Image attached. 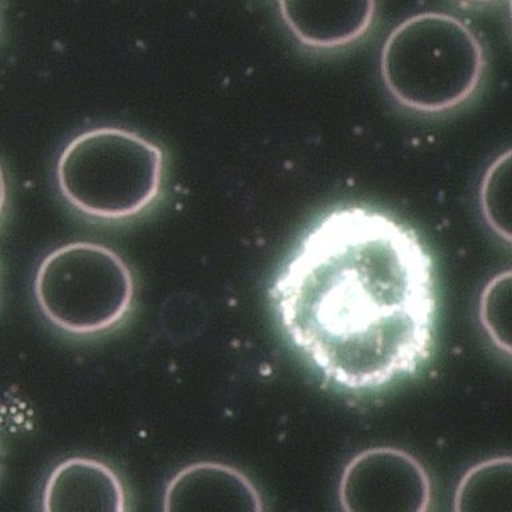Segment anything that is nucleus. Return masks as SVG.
Segmentation results:
<instances>
[{"instance_id":"f257e3e1","label":"nucleus","mask_w":512,"mask_h":512,"mask_svg":"<svg viewBox=\"0 0 512 512\" xmlns=\"http://www.w3.org/2000/svg\"><path fill=\"white\" fill-rule=\"evenodd\" d=\"M268 298L284 338L335 390H386L434 355V259L414 230L382 211L347 206L324 215Z\"/></svg>"},{"instance_id":"f03ea898","label":"nucleus","mask_w":512,"mask_h":512,"mask_svg":"<svg viewBox=\"0 0 512 512\" xmlns=\"http://www.w3.org/2000/svg\"><path fill=\"white\" fill-rule=\"evenodd\" d=\"M486 58L475 32L455 16L423 12L391 31L380 55L384 86L400 106L442 114L467 102Z\"/></svg>"},{"instance_id":"7ed1b4c3","label":"nucleus","mask_w":512,"mask_h":512,"mask_svg":"<svg viewBox=\"0 0 512 512\" xmlns=\"http://www.w3.org/2000/svg\"><path fill=\"white\" fill-rule=\"evenodd\" d=\"M56 176L64 198L98 219L131 218L150 206L163 180V152L136 132L99 127L72 139Z\"/></svg>"},{"instance_id":"20e7f679","label":"nucleus","mask_w":512,"mask_h":512,"mask_svg":"<svg viewBox=\"0 0 512 512\" xmlns=\"http://www.w3.org/2000/svg\"><path fill=\"white\" fill-rule=\"evenodd\" d=\"M134 279L111 248L75 242L56 248L40 263L35 298L54 326L91 335L116 326L130 311Z\"/></svg>"},{"instance_id":"39448f33","label":"nucleus","mask_w":512,"mask_h":512,"mask_svg":"<svg viewBox=\"0 0 512 512\" xmlns=\"http://www.w3.org/2000/svg\"><path fill=\"white\" fill-rule=\"evenodd\" d=\"M339 503L347 512L430 511V476L407 451L395 447L368 448L344 467Z\"/></svg>"},{"instance_id":"423d86ee","label":"nucleus","mask_w":512,"mask_h":512,"mask_svg":"<svg viewBox=\"0 0 512 512\" xmlns=\"http://www.w3.org/2000/svg\"><path fill=\"white\" fill-rule=\"evenodd\" d=\"M163 503L166 512L264 511L262 496L250 478L218 462L184 467L167 484Z\"/></svg>"},{"instance_id":"0eeeda50","label":"nucleus","mask_w":512,"mask_h":512,"mask_svg":"<svg viewBox=\"0 0 512 512\" xmlns=\"http://www.w3.org/2000/svg\"><path fill=\"white\" fill-rule=\"evenodd\" d=\"M279 8L300 43L334 50L366 34L374 22L376 0H279Z\"/></svg>"},{"instance_id":"6e6552de","label":"nucleus","mask_w":512,"mask_h":512,"mask_svg":"<svg viewBox=\"0 0 512 512\" xmlns=\"http://www.w3.org/2000/svg\"><path fill=\"white\" fill-rule=\"evenodd\" d=\"M43 510L124 512L126 492L119 476L107 464L75 456L58 464L48 476Z\"/></svg>"},{"instance_id":"1a4fd4ad","label":"nucleus","mask_w":512,"mask_h":512,"mask_svg":"<svg viewBox=\"0 0 512 512\" xmlns=\"http://www.w3.org/2000/svg\"><path fill=\"white\" fill-rule=\"evenodd\" d=\"M511 458L498 456L470 468L459 482L454 510L511 512Z\"/></svg>"},{"instance_id":"9d476101","label":"nucleus","mask_w":512,"mask_h":512,"mask_svg":"<svg viewBox=\"0 0 512 512\" xmlns=\"http://www.w3.org/2000/svg\"><path fill=\"white\" fill-rule=\"evenodd\" d=\"M480 203L492 230L510 242V151L488 168L480 191Z\"/></svg>"},{"instance_id":"9b49d317","label":"nucleus","mask_w":512,"mask_h":512,"mask_svg":"<svg viewBox=\"0 0 512 512\" xmlns=\"http://www.w3.org/2000/svg\"><path fill=\"white\" fill-rule=\"evenodd\" d=\"M510 286L511 272L507 271L488 283L480 300V320L484 330L490 335L492 343L508 356H510V342L503 335V331L508 335V331L503 327V320L508 323V316H503V310L510 308Z\"/></svg>"},{"instance_id":"f8f14e48","label":"nucleus","mask_w":512,"mask_h":512,"mask_svg":"<svg viewBox=\"0 0 512 512\" xmlns=\"http://www.w3.org/2000/svg\"><path fill=\"white\" fill-rule=\"evenodd\" d=\"M6 195V180H4L2 166H0V216H2L4 204H6Z\"/></svg>"},{"instance_id":"ddd939ff","label":"nucleus","mask_w":512,"mask_h":512,"mask_svg":"<svg viewBox=\"0 0 512 512\" xmlns=\"http://www.w3.org/2000/svg\"><path fill=\"white\" fill-rule=\"evenodd\" d=\"M468 2H492V0H468Z\"/></svg>"}]
</instances>
